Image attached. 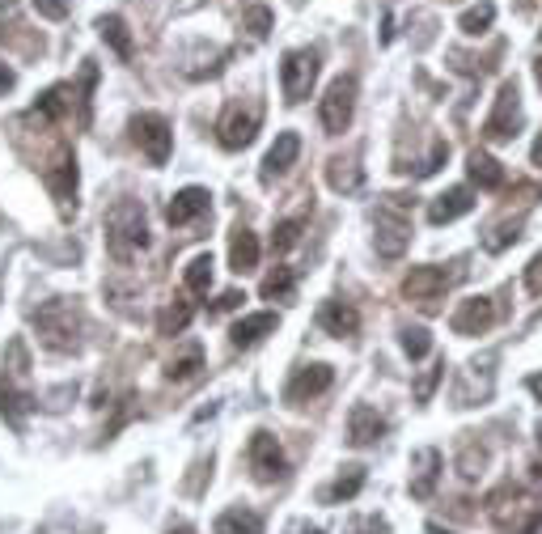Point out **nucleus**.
I'll return each instance as SVG.
<instances>
[{
    "mask_svg": "<svg viewBox=\"0 0 542 534\" xmlns=\"http://www.w3.org/2000/svg\"><path fill=\"white\" fill-rule=\"evenodd\" d=\"M144 246H149V221H144V204L119 200L106 212V251L119 263H132Z\"/></svg>",
    "mask_w": 542,
    "mask_h": 534,
    "instance_id": "nucleus-1",
    "label": "nucleus"
},
{
    "mask_svg": "<svg viewBox=\"0 0 542 534\" xmlns=\"http://www.w3.org/2000/svg\"><path fill=\"white\" fill-rule=\"evenodd\" d=\"M487 513L500 534H538L542 530V501L526 496L521 488L504 484L500 492L487 496Z\"/></svg>",
    "mask_w": 542,
    "mask_h": 534,
    "instance_id": "nucleus-2",
    "label": "nucleus"
},
{
    "mask_svg": "<svg viewBox=\"0 0 542 534\" xmlns=\"http://www.w3.org/2000/svg\"><path fill=\"white\" fill-rule=\"evenodd\" d=\"M34 327H39V340L51 352H77L81 344V310L72 306L68 297H51L34 310Z\"/></svg>",
    "mask_w": 542,
    "mask_h": 534,
    "instance_id": "nucleus-3",
    "label": "nucleus"
},
{
    "mask_svg": "<svg viewBox=\"0 0 542 534\" xmlns=\"http://www.w3.org/2000/svg\"><path fill=\"white\" fill-rule=\"evenodd\" d=\"M318 51L314 47H297V51H284V64H280V89H284V102H305L310 89L318 81Z\"/></svg>",
    "mask_w": 542,
    "mask_h": 534,
    "instance_id": "nucleus-4",
    "label": "nucleus"
},
{
    "mask_svg": "<svg viewBox=\"0 0 542 534\" xmlns=\"http://www.w3.org/2000/svg\"><path fill=\"white\" fill-rule=\"evenodd\" d=\"M411 242V217L403 212L399 195H386L382 212H377V255L382 259H399Z\"/></svg>",
    "mask_w": 542,
    "mask_h": 534,
    "instance_id": "nucleus-5",
    "label": "nucleus"
},
{
    "mask_svg": "<svg viewBox=\"0 0 542 534\" xmlns=\"http://www.w3.org/2000/svg\"><path fill=\"white\" fill-rule=\"evenodd\" d=\"M259 123H263V106L259 102H233L229 111L221 115V123H216V140H221V149H229V153H238V149H246L250 140L259 136Z\"/></svg>",
    "mask_w": 542,
    "mask_h": 534,
    "instance_id": "nucleus-6",
    "label": "nucleus"
},
{
    "mask_svg": "<svg viewBox=\"0 0 542 534\" xmlns=\"http://www.w3.org/2000/svg\"><path fill=\"white\" fill-rule=\"evenodd\" d=\"M352 111H356V77H335L327 98H322V106H318V119H322V128H327V136L348 132Z\"/></svg>",
    "mask_w": 542,
    "mask_h": 534,
    "instance_id": "nucleus-7",
    "label": "nucleus"
},
{
    "mask_svg": "<svg viewBox=\"0 0 542 534\" xmlns=\"http://www.w3.org/2000/svg\"><path fill=\"white\" fill-rule=\"evenodd\" d=\"M517 128H521V89H517V81H504L492 115L483 123V136L492 140V145H500V140H513Z\"/></svg>",
    "mask_w": 542,
    "mask_h": 534,
    "instance_id": "nucleus-8",
    "label": "nucleus"
},
{
    "mask_svg": "<svg viewBox=\"0 0 542 534\" xmlns=\"http://www.w3.org/2000/svg\"><path fill=\"white\" fill-rule=\"evenodd\" d=\"M132 140L140 145V153L149 157L153 166H166L170 162V149H174V132L161 115H136L132 119Z\"/></svg>",
    "mask_w": 542,
    "mask_h": 534,
    "instance_id": "nucleus-9",
    "label": "nucleus"
},
{
    "mask_svg": "<svg viewBox=\"0 0 542 534\" xmlns=\"http://www.w3.org/2000/svg\"><path fill=\"white\" fill-rule=\"evenodd\" d=\"M445 289H449V276L441 272V267H411V276L403 280L407 301H415L424 314H437L441 310Z\"/></svg>",
    "mask_w": 542,
    "mask_h": 534,
    "instance_id": "nucleus-10",
    "label": "nucleus"
},
{
    "mask_svg": "<svg viewBox=\"0 0 542 534\" xmlns=\"http://www.w3.org/2000/svg\"><path fill=\"white\" fill-rule=\"evenodd\" d=\"M246 458H250V471H255L259 484H276V479H284V471H288L280 441L271 437L267 429H259L255 437H250V450H246Z\"/></svg>",
    "mask_w": 542,
    "mask_h": 534,
    "instance_id": "nucleus-11",
    "label": "nucleus"
},
{
    "mask_svg": "<svg viewBox=\"0 0 542 534\" xmlns=\"http://www.w3.org/2000/svg\"><path fill=\"white\" fill-rule=\"evenodd\" d=\"M43 183L51 187V195H56L60 212L68 217V212L77 208V157H72V149H68V145L60 149L56 162H51V166L43 170Z\"/></svg>",
    "mask_w": 542,
    "mask_h": 534,
    "instance_id": "nucleus-12",
    "label": "nucleus"
},
{
    "mask_svg": "<svg viewBox=\"0 0 542 534\" xmlns=\"http://www.w3.org/2000/svg\"><path fill=\"white\" fill-rule=\"evenodd\" d=\"M331 382H335V369L331 365H301L293 378H288V386H284V399L288 403H310V399H318V395H327L331 390Z\"/></svg>",
    "mask_w": 542,
    "mask_h": 534,
    "instance_id": "nucleus-13",
    "label": "nucleus"
},
{
    "mask_svg": "<svg viewBox=\"0 0 542 534\" xmlns=\"http://www.w3.org/2000/svg\"><path fill=\"white\" fill-rule=\"evenodd\" d=\"M492 323H496V306H492V297H466L462 306L454 310V318H449V327H454V335H483Z\"/></svg>",
    "mask_w": 542,
    "mask_h": 534,
    "instance_id": "nucleus-14",
    "label": "nucleus"
},
{
    "mask_svg": "<svg viewBox=\"0 0 542 534\" xmlns=\"http://www.w3.org/2000/svg\"><path fill=\"white\" fill-rule=\"evenodd\" d=\"M208 204H212V195L204 191V187H183L174 195V200L166 204V221L174 225V229H183V225H191V221H200L204 212H208Z\"/></svg>",
    "mask_w": 542,
    "mask_h": 534,
    "instance_id": "nucleus-15",
    "label": "nucleus"
},
{
    "mask_svg": "<svg viewBox=\"0 0 542 534\" xmlns=\"http://www.w3.org/2000/svg\"><path fill=\"white\" fill-rule=\"evenodd\" d=\"M297 153H301V136L297 132H280L276 145H271L267 157H263V183H271V178H280V174L293 170Z\"/></svg>",
    "mask_w": 542,
    "mask_h": 534,
    "instance_id": "nucleus-16",
    "label": "nucleus"
},
{
    "mask_svg": "<svg viewBox=\"0 0 542 534\" xmlns=\"http://www.w3.org/2000/svg\"><path fill=\"white\" fill-rule=\"evenodd\" d=\"M382 437H386V420L377 416V407L356 403L352 416H348V441L352 445H373V441H382Z\"/></svg>",
    "mask_w": 542,
    "mask_h": 534,
    "instance_id": "nucleus-17",
    "label": "nucleus"
},
{
    "mask_svg": "<svg viewBox=\"0 0 542 534\" xmlns=\"http://www.w3.org/2000/svg\"><path fill=\"white\" fill-rule=\"evenodd\" d=\"M411 467H415V475H411V496H415V501H428V496L437 492V479H441V450H432V445H428V450L415 454Z\"/></svg>",
    "mask_w": 542,
    "mask_h": 534,
    "instance_id": "nucleus-18",
    "label": "nucleus"
},
{
    "mask_svg": "<svg viewBox=\"0 0 542 534\" xmlns=\"http://www.w3.org/2000/svg\"><path fill=\"white\" fill-rule=\"evenodd\" d=\"M471 208H475V195L471 191H466V187H449L445 195H437V200L428 204V221L432 225H449V221L466 217Z\"/></svg>",
    "mask_w": 542,
    "mask_h": 534,
    "instance_id": "nucleus-19",
    "label": "nucleus"
},
{
    "mask_svg": "<svg viewBox=\"0 0 542 534\" xmlns=\"http://www.w3.org/2000/svg\"><path fill=\"white\" fill-rule=\"evenodd\" d=\"M318 327L327 331V335H356L360 331V314H356V306L352 301H327V306L318 310Z\"/></svg>",
    "mask_w": 542,
    "mask_h": 534,
    "instance_id": "nucleus-20",
    "label": "nucleus"
},
{
    "mask_svg": "<svg viewBox=\"0 0 542 534\" xmlns=\"http://www.w3.org/2000/svg\"><path fill=\"white\" fill-rule=\"evenodd\" d=\"M229 267H233L238 276L250 272V267H259V238L250 234L246 225H238V229L229 234Z\"/></svg>",
    "mask_w": 542,
    "mask_h": 534,
    "instance_id": "nucleus-21",
    "label": "nucleus"
},
{
    "mask_svg": "<svg viewBox=\"0 0 542 534\" xmlns=\"http://www.w3.org/2000/svg\"><path fill=\"white\" fill-rule=\"evenodd\" d=\"M327 183L343 195H352L360 191V183H365V170H360V157L348 153V157H331V166H327Z\"/></svg>",
    "mask_w": 542,
    "mask_h": 534,
    "instance_id": "nucleus-22",
    "label": "nucleus"
},
{
    "mask_svg": "<svg viewBox=\"0 0 542 534\" xmlns=\"http://www.w3.org/2000/svg\"><path fill=\"white\" fill-rule=\"evenodd\" d=\"M30 407H34V395H30V390L13 386V378L0 382V416H5L13 429H22V420H26Z\"/></svg>",
    "mask_w": 542,
    "mask_h": 534,
    "instance_id": "nucleus-23",
    "label": "nucleus"
},
{
    "mask_svg": "<svg viewBox=\"0 0 542 534\" xmlns=\"http://www.w3.org/2000/svg\"><path fill=\"white\" fill-rule=\"evenodd\" d=\"M271 331H276V314H250V318H242V323H233L229 344L233 348H255Z\"/></svg>",
    "mask_w": 542,
    "mask_h": 534,
    "instance_id": "nucleus-24",
    "label": "nucleus"
},
{
    "mask_svg": "<svg viewBox=\"0 0 542 534\" xmlns=\"http://www.w3.org/2000/svg\"><path fill=\"white\" fill-rule=\"evenodd\" d=\"M216 534H263V518L255 509H229L216 518Z\"/></svg>",
    "mask_w": 542,
    "mask_h": 534,
    "instance_id": "nucleus-25",
    "label": "nucleus"
},
{
    "mask_svg": "<svg viewBox=\"0 0 542 534\" xmlns=\"http://www.w3.org/2000/svg\"><path fill=\"white\" fill-rule=\"evenodd\" d=\"M466 170H471V178L483 187V191H500L504 187V166L496 162V157L487 153H471V162H466Z\"/></svg>",
    "mask_w": 542,
    "mask_h": 534,
    "instance_id": "nucleus-26",
    "label": "nucleus"
},
{
    "mask_svg": "<svg viewBox=\"0 0 542 534\" xmlns=\"http://www.w3.org/2000/svg\"><path fill=\"white\" fill-rule=\"evenodd\" d=\"M68 106H72V85H51L47 94L34 102V115L47 119V123H56V119L68 115Z\"/></svg>",
    "mask_w": 542,
    "mask_h": 534,
    "instance_id": "nucleus-27",
    "label": "nucleus"
},
{
    "mask_svg": "<svg viewBox=\"0 0 542 534\" xmlns=\"http://www.w3.org/2000/svg\"><path fill=\"white\" fill-rule=\"evenodd\" d=\"M98 34L119 51V60H132V34H128V22H123L119 13L98 17Z\"/></svg>",
    "mask_w": 542,
    "mask_h": 534,
    "instance_id": "nucleus-28",
    "label": "nucleus"
},
{
    "mask_svg": "<svg viewBox=\"0 0 542 534\" xmlns=\"http://www.w3.org/2000/svg\"><path fill=\"white\" fill-rule=\"evenodd\" d=\"M365 488V467H348V475H339L331 488H322V505H339V501H352V496Z\"/></svg>",
    "mask_w": 542,
    "mask_h": 534,
    "instance_id": "nucleus-29",
    "label": "nucleus"
},
{
    "mask_svg": "<svg viewBox=\"0 0 542 534\" xmlns=\"http://www.w3.org/2000/svg\"><path fill=\"white\" fill-rule=\"evenodd\" d=\"M492 395V378H475V365L471 369H462V378H458V390H454V403L458 407H475L479 399Z\"/></svg>",
    "mask_w": 542,
    "mask_h": 534,
    "instance_id": "nucleus-30",
    "label": "nucleus"
},
{
    "mask_svg": "<svg viewBox=\"0 0 542 534\" xmlns=\"http://www.w3.org/2000/svg\"><path fill=\"white\" fill-rule=\"evenodd\" d=\"M259 293L267 297V301H293V293H297V272L293 267H276L263 284H259Z\"/></svg>",
    "mask_w": 542,
    "mask_h": 534,
    "instance_id": "nucleus-31",
    "label": "nucleus"
},
{
    "mask_svg": "<svg viewBox=\"0 0 542 534\" xmlns=\"http://www.w3.org/2000/svg\"><path fill=\"white\" fill-rule=\"evenodd\" d=\"M492 22H496V5H492V0H479L475 9H466V13L458 17V30L471 34V39H479V34L492 30Z\"/></svg>",
    "mask_w": 542,
    "mask_h": 534,
    "instance_id": "nucleus-32",
    "label": "nucleus"
},
{
    "mask_svg": "<svg viewBox=\"0 0 542 534\" xmlns=\"http://www.w3.org/2000/svg\"><path fill=\"white\" fill-rule=\"evenodd\" d=\"M200 369H204V348H200V344H187L183 356H174V361L166 365V378H170V382H187V378H195Z\"/></svg>",
    "mask_w": 542,
    "mask_h": 534,
    "instance_id": "nucleus-33",
    "label": "nucleus"
},
{
    "mask_svg": "<svg viewBox=\"0 0 542 534\" xmlns=\"http://www.w3.org/2000/svg\"><path fill=\"white\" fill-rule=\"evenodd\" d=\"M191 314H195V306L191 301H183V297H174V306H166L161 310V318H157V331L161 335H178L187 323H191Z\"/></svg>",
    "mask_w": 542,
    "mask_h": 534,
    "instance_id": "nucleus-34",
    "label": "nucleus"
},
{
    "mask_svg": "<svg viewBox=\"0 0 542 534\" xmlns=\"http://www.w3.org/2000/svg\"><path fill=\"white\" fill-rule=\"evenodd\" d=\"M94 85H98V64L85 60L81 89H72V98H77V106H81V123H89V111H94Z\"/></svg>",
    "mask_w": 542,
    "mask_h": 534,
    "instance_id": "nucleus-35",
    "label": "nucleus"
},
{
    "mask_svg": "<svg viewBox=\"0 0 542 534\" xmlns=\"http://www.w3.org/2000/svg\"><path fill=\"white\" fill-rule=\"evenodd\" d=\"M212 255H195L191 263H187V289L191 293H208V284H212Z\"/></svg>",
    "mask_w": 542,
    "mask_h": 534,
    "instance_id": "nucleus-36",
    "label": "nucleus"
},
{
    "mask_svg": "<svg viewBox=\"0 0 542 534\" xmlns=\"http://www.w3.org/2000/svg\"><path fill=\"white\" fill-rule=\"evenodd\" d=\"M521 225H526V221H521V217H517V221H504V225H496L492 234L483 238V246H487V251H492V255H500L504 246H513V242L521 238Z\"/></svg>",
    "mask_w": 542,
    "mask_h": 534,
    "instance_id": "nucleus-37",
    "label": "nucleus"
},
{
    "mask_svg": "<svg viewBox=\"0 0 542 534\" xmlns=\"http://www.w3.org/2000/svg\"><path fill=\"white\" fill-rule=\"evenodd\" d=\"M271 26H276V17H271V9H267V5H250V9H246V17H242V30H250L255 39H267Z\"/></svg>",
    "mask_w": 542,
    "mask_h": 534,
    "instance_id": "nucleus-38",
    "label": "nucleus"
},
{
    "mask_svg": "<svg viewBox=\"0 0 542 534\" xmlns=\"http://www.w3.org/2000/svg\"><path fill=\"white\" fill-rule=\"evenodd\" d=\"M403 352L411 356V361H424V356L432 352V335L424 327H407L403 331Z\"/></svg>",
    "mask_w": 542,
    "mask_h": 534,
    "instance_id": "nucleus-39",
    "label": "nucleus"
},
{
    "mask_svg": "<svg viewBox=\"0 0 542 534\" xmlns=\"http://www.w3.org/2000/svg\"><path fill=\"white\" fill-rule=\"evenodd\" d=\"M301 217H288V221H280L276 225V234H271V246H276V251H288V246H297V238H301Z\"/></svg>",
    "mask_w": 542,
    "mask_h": 534,
    "instance_id": "nucleus-40",
    "label": "nucleus"
},
{
    "mask_svg": "<svg viewBox=\"0 0 542 534\" xmlns=\"http://www.w3.org/2000/svg\"><path fill=\"white\" fill-rule=\"evenodd\" d=\"M483 462H487V454H483V445L475 450L471 441H466V450H462V462H458V471H462V479H475L479 471H483Z\"/></svg>",
    "mask_w": 542,
    "mask_h": 534,
    "instance_id": "nucleus-41",
    "label": "nucleus"
},
{
    "mask_svg": "<svg viewBox=\"0 0 542 534\" xmlns=\"http://www.w3.org/2000/svg\"><path fill=\"white\" fill-rule=\"evenodd\" d=\"M441 378H445V365H432V369L424 373V378L415 382V399L428 403V399H432V390H437V382H441Z\"/></svg>",
    "mask_w": 542,
    "mask_h": 534,
    "instance_id": "nucleus-42",
    "label": "nucleus"
},
{
    "mask_svg": "<svg viewBox=\"0 0 542 534\" xmlns=\"http://www.w3.org/2000/svg\"><path fill=\"white\" fill-rule=\"evenodd\" d=\"M526 289H530L534 297H542V255H534L530 267H526Z\"/></svg>",
    "mask_w": 542,
    "mask_h": 534,
    "instance_id": "nucleus-43",
    "label": "nucleus"
},
{
    "mask_svg": "<svg viewBox=\"0 0 542 534\" xmlns=\"http://www.w3.org/2000/svg\"><path fill=\"white\" fill-rule=\"evenodd\" d=\"M34 9H39L43 17H51V22H60V17L68 13V0H34Z\"/></svg>",
    "mask_w": 542,
    "mask_h": 534,
    "instance_id": "nucleus-44",
    "label": "nucleus"
},
{
    "mask_svg": "<svg viewBox=\"0 0 542 534\" xmlns=\"http://www.w3.org/2000/svg\"><path fill=\"white\" fill-rule=\"evenodd\" d=\"M246 301V293H238V289H229V293H221V301L212 306V314H225V310H238Z\"/></svg>",
    "mask_w": 542,
    "mask_h": 534,
    "instance_id": "nucleus-45",
    "label": "nucleus"
},
{
    "mask_svg": "<svg viewBox=\"0 0 542 534\" xmlns=\"http://www.w3.org/2000/svg\"><path fill=\"white\" fill-rule=\"evenodd\" d=\"M17 85V77H13V68L9 64H0V98H5L9 94V89Z\"/></svg>",
    "mask_w": 542,
    "mask_h": 534,
    "instance_id": "nucleus-46",
    "label": "nucleus"
},
{
    "mask_svg": "<svg viewBox=\"0 0 542 534\" xmlns=\"http://www.w3.org/2000/svg\"><path fill=\"white\" fill-rule=\"evenodd\" d=\"M530 157H534V166H542V136L534 140V153H530Z\"/></svg>",
    "mask_w": 542,
    "mask_h": 534,
    "instance_id": "nucleus-47",
    "label": "nucleus"
},
{
    "mask_svg": "<svg viewBox=\"0 0 542 534\" xmlns=\"http://www.w3.org/2000/svg\"><path fill=\"white\" fill-rule=\"evenodd\" d=\"M530 390H534V395L542 399V373H534V378H530Z\"/></svg>",
    "mask_w": 542,
    "mask_h": 534,
    "instance_id": "nucleus-48",
    "label": "nucleus"
},
{
    "mask_svg": "<svg viewBox=\"0 0 542 534\" xmlns=\"http://www.w3.org/2000/svg\"><path fill=\"white\" fill-rule=\"evenodd\" d=\"M424 534H449V530H445L441 522H428V530H424Z\"/></svg>",
    "mask_w": 542,
    "mask_h": 534,
    "instance_id": "nucleus-49",
    "label": "nucleus"
},
{
    "mask_svg": "<svg viewBox=\"0 0 542 534\" xmlns=\"http://www.w3.org/2000/svg\"><path fill=\"white\" fill-rule=\"evenodd\" d=\"M534 77H538V85H542V56L534 60Z\"/></svg>",
    "mask_w": 542,
    "mask_h": 534,
    "instance_id": "nucleus-50",
    "label": "nucleus"
},
{
    "mask_svg": "<svg viewBox=\"0 0 542 534\" xmlns=\"http://www.w3.org/2000/svg\"><path fill=\"white\" fill-rule=\"evenodd\" d=\"M170 534H195V530H191V526H178V530H170Z\"/></svg>",
    "mask_w": 542,
    "mask_h": 534,
    "instance_id": "nucleus-51",
    "label": "nucleus"
},
{
    "mask_svg": "<svg viewBox=\"0 0 542 534\" xmlns=\"http://www.w3.org/2000/svg\"><path fill=\"white\" fill-rule=\"evenodd\" d=\"M301 534H322V530H318V526H310V530H301Z\"/></svg>",
    "mask_w": 542,
    "mask_h": 534,
    "instance_id": "nucleus-52",
    "label": "nucleus"
},
{
    "mask_svg": "<svg viewBox=\"0 0 542 534\" xmlns=\"http://www.w3.org/2000/svg\"><path fill=\"white\" fill-rule=\"evenodd\" d=\"M534 433H538V445H542V420H538V429H534Z\"/></svg>",
    "mask_w": 542,
    "mask_h": 534,
    "instance_id": "nucleus-53",
    "label": "nucleus"
}]
</instances>
